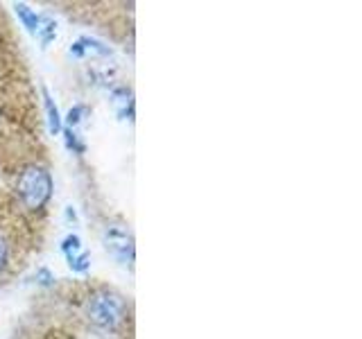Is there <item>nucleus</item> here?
<instances>
[{
	"label": "nucleus",
	"instance_id": "obj_11",
	"mask_svg": "<svg viewBox=\"0 0 362 339\" xmlns=\"http://www.w3.org/2000/svg\"><path fill=\"white\" fill-rule=\"evenodd\" d=\"M62 136H64V143H66V150H68V152H73V154H77V156L86 154V143L82 141V136H79L77 129H68V127H64V129H62Z\"/></svg>",
	"mask_w": 362,
	"mask_h": 339
},
{
	"label": "nucleus",
	"instance_id": "obj_5",
	"mask_svg": "<svg viewBox=\"0 0 362 339\" xmlns=\"http://www.w3.org/2000/svg\"><path fill=\"white\" fill-rule=\"evenodd\" d=\"M111 107L113 111H116V116L120 120H134V107H136V102H134V90L129 86H124V84H118V86H113L111 88Z\"/></svg>",
	"mask_w": 362,
	"mask_h": 339
},
{
	"label": "nucleus",
	"instance_id": "obj_12",
	"mask_svg": "<svg viewBox=\"0 0 362 339\" xmlns=\"http://www.w3.org/2000/svg\"><path fill=\"white\" fill-rule=\"evenodd\" d=\"M88 116V107L86 105H75L71 107V111L66 113V118H64V127L68 129H77L79 131V124H82Z\"/></svg>",
	"mask_w": 362,
	"mask_h": 339
},
{
	"label": "nucleus",
	"instance_id": "obj_3",
	"mask_svg": "<svg viewBox=\"0 0 362 339\" xmlns=\"http://www.w3.org/2000/svg\"><path fill=\"white\" fill-rule=\"evenodd\" d=\"M102 244L116 263H120L122 267H134L136 240L129 224H124L122 220H109L102 226Z\"/></svg>",
	"mask_w": 362,
	"mask_h": 339
},
{
	"label": "nucleus",
	"instance_id": "obj_16",
	"mask_svg": "<svg viewBox=\"0 0 362 339\" xmlns=\"http://www.w3.org/2000/svg\"><path fill=\"white\" fill-rule=\"evenodd\" d=\"M66 220H68V222H73V224H77V213H75L73 206H66Z\"/></svg>",
	"mask_w": 362,
	"mask_h": 339
},
{
	"label": "nucleus",
	"instance_id": "obj_9",
	"mask_svg": "<svg viewBox=\"0 0 362 339\" xmlns=\"http://www.w3.org/2000/svg\"><path fill=\"white\" fill-rule=\"evenodd\" d=\"M37 39L41 41V48H48V45L57 39V20L50 14H41V25L37 32Z\"/></svg>",
	"mask_w": 362,
	"mask_h": 339
},
{
	"label": "nucleus",
	"instance_id": "obj_6",
	"mask_svg": "<svg viewBox=\"0 0 362 339\" xmlns=\"http://www.w3.org/2000/svg\"><path fill=\"white\" fill-rule=\"evenodd\" d=\"M41 95H43V107H45V120H48V131L50 136H59L64 129V118H62V111L57 107L54 97L50 95V90L41 86Z\"/></svg>",
	"mask_w": 362,
	"mask_h": 339
},
{
	"label": "nucleus",
	"instance_id": "obj_2",
	"mask_svg": "<svg viewBox=\"0 0 362 339\" xmlns=\"http://www.w3.org/2000/svg\"><path fill=\"white\" fill-rule=\"evenodd\" d=\"M124 314H127V305H124V297L120 292L111 287H98L88 294L86 316L100 331H118V326L124 321Z\"/></svg>",
	"mask_w": 362,
	"mask_h": 339
},
{
	"label": "nucleus",
	"instance_id": "obj_15",
	"mask_svg": "<svg viewBox=\"0 0 362 339\" xmlns=\"http://www.w3.org/2000/svg\"><path fill=\"white\" fill-rule=\"evenodd\" d=\"M68 54L75 56V59H84V56H86V52L82 48V43H79V39L75 43H71V48H68Z\"/></svg>",
	"mask_w": 362,
	"mask_h": 339
},
{
	"label": "nucleus",
	"instance_id": "obj_4",
	"mask_svg": "<svg viewBox=\"0 0 362 339\" xmlns=\"http://www.w3.org/2000/svg\"><path fill=\"white\" fill-rule=\"evenodd\" d=\"M18 263V242L14 231L0 222V278H5Z\"/></svg>",
	"mask_w": 362,
	"mask_h": 339
},
{
	"label": "nucleus",
	"instance_id": "obj_13",
	"mask_svg": "<svg viewBox=\"0 0 362 339\" xmlns=\"http://www.w3.org/2000/svg\"><path fill=\"white\" fill-rule=\"evenodd\" d=\"M68 267H71L73 274H79V276H84L90 271V254L84 251V254H79L73 263H68Z\"/></svg>",
	"mask_w": 362,
	"mask_h": 339
},
{
	"label": "nucleus",
	"instance_id": "obj_1",
	"mask_svg": "<svg viewBox=\"0 0 362 339\" xmlns=\"http://www.w3.org/2000/svg\"><path fill=\"white\" fill-rule=\"evenodd\" d=\"M14 192L18 203L30 213H43L54 192V179L48 165L28 163L16 172Z\"/></svg>",
	"mask_w": 362,
	"mask_h": 339
},
{
	"label": "nucleus",
	"instance_id": "obj_14",
	"mask_svg": "<svg viewBox=\"0 0 362 339\" xmlns=\"http://www.w3.org/2000/svg\"><path fill=\"white\" fill-rule=\"evenodd\" d=\"M34 280H37V285H41V287H52L57 282V276L48 267H39L37 274H34Z\"/></svg>",
	"mask_w": 362,
	"mask_h": 339
},
{
	"label": "nucleus",
	"instance_id": "obj_10",
	"mask_svg": "<svg viewBox=\"0 0 362 339\" xmlns=\"http://www.w3.org/2000/svg\"><path fill=\"white\" fill-rule=\"evenodd\" d=\"M79 43H82L84 52L88 54H98V56H105V59H109V56H113V48H109L107 43H102L100 39L95 37H79Z\"/></svg>",
	"mask_w": 362,
	"mask_h": 339
},
{
	"label": "nucleus",
	"instance_id": "obj_8",
	"mask_svg": "<svg viewBox=\"0 0 362 339\" xmlns=\"http://www.w3.org/2000/svg\"><path fill=\"white\" fill-rule=\"evenodd\" d=\"M84 251H86V246H84L82 237H79L77 233H68L62 240V254L66 258V263H73V260L79 254H84Z\"/></svg>",
	"mask_w": 362,
	"mask_h": 339
},
{
	"label": "nucleus",
	"instance_id": "obj_7",
	"mask_svg": "<svg viewBox=\"0 0 362 339\" xmlns=\"http://www.w3.org/2000/svg\"><path fill=\"white\" fill-rule=\"evenodd\" d=\"M14 11H16V16L21 20V25L28 30V34H32V37H37V32H39V25H41V14L37 9H32L30 5L25 3H16L14 5Z\"/></svg>",
	"mask_w": 362,
	"mask_h": 339
}]
</instances>
